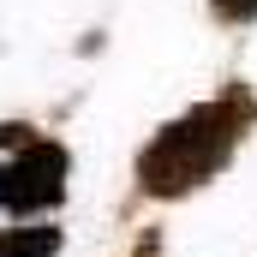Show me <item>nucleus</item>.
<instances>
[{"mask_svg":"<svg viewBox=\"0 0 257 257\" xmlns=\"http://www.w3.org/2000/svg\"><path fill=\"white\" fill-rule=\"evenodd\" d=\"M251 120V102L233 90V96H215V102H197L192 114H180L168 132H156V144L138 156V180L144 192L156 197H180L215 180L227 168V156L239 150V132Z\"/></svg>","mask_w":257,"mask_h":257,"instance_id":"obj_1","label":"nucleus"},{"mask_svg":"<svg viewBox=\"0 0 257 257\" xmlns=\"http://www.w3.org/2000/svg\"><path fill=\"white\" fill-rule=\"evenodd\" d=\"M66 192V150L60 144H24L12 162H0V209L12 215H30V209H48Z\"/></svg>","mask_w":257,"mask_h":257,"instance_id":"obj_2","label":"nucleus"},{"mask_svg":"<svg viewBox=\"0 0 257 257\" xmlns=\"http://www.w3.org/2000/svg\"><path fill=\"white\" fill-rule=\"evenodd\" d=\"M60 233L54 227H0V257H54Z\"/></svg>","mask_w":257,"mask_h":257,"instance_id":"obj_3","label":"nucleus"},{"mask_svg":"<svg viewBox=\"0 0 257 257\" xmlns=\"http://www.w3.org/2000/svg\"><path fill=\"white\" fill-rule=\"evenodd\" d=\"M221 18H257V0H215Z\"/></svg>","mask_w":257,"mask_h":257,"instance_id":"obj_4","label":"nucleus"}]
</instances>
